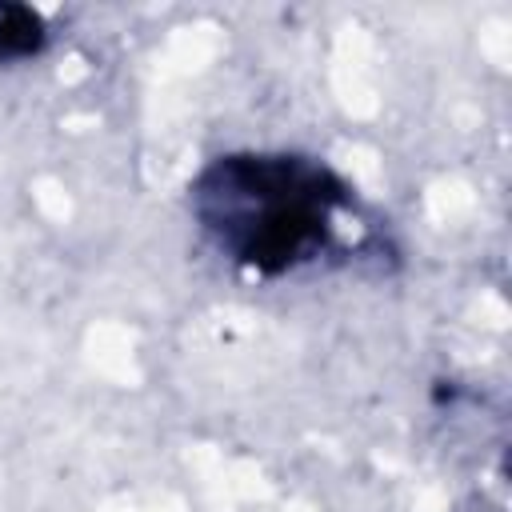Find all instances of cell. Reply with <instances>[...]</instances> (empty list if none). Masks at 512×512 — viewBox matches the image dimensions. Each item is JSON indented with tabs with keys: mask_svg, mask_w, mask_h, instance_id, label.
<instances>
[{
	"mask_svg": "<svg viewBox=\"0 0 512 512\" xmlns=\"http://www.w3.org/2000/svg\"><path fill=\"white\" fill-rule=\"evenodd\" d=\"M192 216L224 260L284 276L344 244L352 192L312 156L228 152L196 176Z\"/></svg>",
	"mask_w": 512,
	"mask_h": 512,
	"instance_id": "cell-1",
	"label": "cell"
}]
</instances>
